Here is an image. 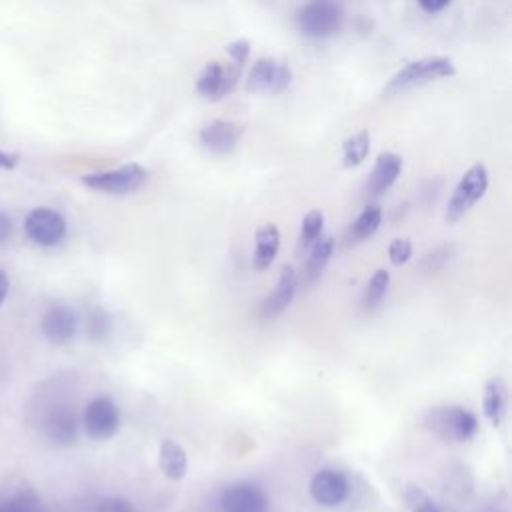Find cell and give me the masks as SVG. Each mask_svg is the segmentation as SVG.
<instances>
[{
    "mask_svg": "<svg viewBox=\"0 0 512 512\" xmlns=\"http://www.w3.org/2000/svg\"><path fill=\"white\" fill-rule=\"evenodd\" d=\"M96 512H136L132 502L120 496H112V498H104L98 506Z\"/></svg>",
    "mask_w": 512,
    "mask_h": 512,
    "instance_id": "30",
    "label": "cell"
},
{
    "mask_svg": "<svg viewBox=\"0 0 512 512\" xmlns=\"http://www.w3.org/2000/svg\"><path fill=\"white\" fill-rule=\"evenodd\" d=\"M422 424L428 432L446 442H468L478 434L480 428L474 412L458 404L430 408L424 414Z\"/></svg>",
    "mask_w": 512,
    "mask_h": 512,
    "instance_id": "1",
    "label": "cell"
},
{
    "mask_svg": "<svg viewBox=\"0 0 512 512\" xmlns=\"http://www.w3.org/2000/svg\"><path fill=\"white\" fill-rule=\"evenodd\" d=\"M82 428L92 440H108L120 428V410L110 396H94L82 412Z\"/></svg>",
    "mask_w": 512,
    "mask_h": 512,
    "instance_id": "9",
    "label": "cell"
},
{
    "mask_svg": "<svg viewBox=\"0 0 512 512\" xmlns=\"http://www.w3.org/2000/svg\"><path fill=\"white\" fill-rule=\"evenodd\" d=\"M382 222V210L378 204H368L362 208V212L356 216L354 224L348 230V240L350 242H362L370 238Z\"/></svg>",
    "mask_w": 512,
    "mask_h": 512,
    "instance_id": "22",
    "label": "cell"
},
{
    "mask_svg": "<svg viewBox=\"0 0 512 512\" xmlns=\"http://www.w3.org/2000/svg\"><path fill=\"white\" fill-rule=\"evenodd\" d=\"M148 182V170L136 162L122 164L112 170L90 172L82 176V184L90 190L112 194V196H126L140 190Z\"/></svg>",
    "mask_w": 512,
    "mask_h": 512,
    "instance_id": "3",
    "label": "cell"
},
{
    "mask_svg": "<svg viewBox=\"0 0 512 512\" xmlns=\"http://www.w3.org/2000/svg\"><path fill=\"white\" fill-rule=\"evenodd\" d=\"M280 248V230L276 224H262L254 234V256L252 264L256 270H266Z\"/></svg>",
    "mask_w": 512,
    "mask_h": 512,
    "instance_id": "18",
    "label": "cell"
},
{
    "mask_svg": "<svg viewBox=\"0 0 512 512\" xmlns=\"http://www.w3.org/2000/svg\"><path fill=\"white\" fill-rule=\"evenodd\" d=\"M296 24L310 38H328L340 32L344 10L336 0H308L296 14Z\"/></svg>",
    "mask_w": 512,
    "mask_h": 512,
    "instance_id": "4",
    "label": "cell"
},
{
    "mask_svg": "<svg viewBox=\"0 0 512 512\" xmlns=\"http://www.w3.org/2000/svg\"><path fill=\"white\" fill-rule=\"evenodd\" d=\"M12 232H14V224L10 214L0 210V246H4L12 238Z\"/></svg>",
    "mask_w": 512,
    "mask_h": 512,
    "instance_id": "31",
    "label": "cell"
},
{
    "mask_svg": "<svg viewBox=\"0 0 512 512\" xmlns=\"http://www.w3.org/2000/svg\"><path fill=\"white\" fill-rule=\"evenodd\" d=\"M332 252H334L332 236H320L308 248V260L304 264V278H306V282H314V280L320 278V274L326 268Z\"/></svg>",
    "mask_w": 512,
    "mask_h": 512,
    "instance_id": "21",
    "label": "cell"
},
{
    "mask_svg": "<svg viewBox=\"0 0 512 512\" xmlns=\"http://www.w3.org/2000/svg\"><path fill=\"white\" fill-rule=\"evenodd\" d=\"M66 218L48 206H38L30 210L24 218L26 236L42 248H54L66 238Z\"/></svg>",
    "mask_w": 512,
    "mask_h": 512,
    "instance_id": "7",
    "label": "cell"
},
{
    "mask_svg": "<svg viewBox=\"0 0 512 512\" xmlns=\"http://www.w3.org/2000/svg\"><path fill=\"white\" fill-rule=\"evenodd\" d=\"M40 328L48 342L56 346L68 344L70 340H74L78 332V314L74 308L66 304H56L44 312L40 320Z\"/></svg>",
    "mask_w": 512,
    "mask_h": 512,
    "instance_id": "12",
    "label": "cell"
},
{
    "mask_svg": "<svg viewBox=\"0 0 512 512\" xmlns=\"http://www.w3.org/2000/svg\"><path fill=\"white\" fill-rule=\"evenodd\" d=\"M226 56L232 60V62H238V64H246L248 62V56H250V42L244 40V38H238L234 42H230L226 46Z\"/></svg>",
    "mask_w": 512,
    "mask_h": 512,
    "instance_id": "29",
    "label": "cell"
},
{
    "mask_svg": "<svg viewBox=\"0 0 512 512\" xmlns=\"http://www.w3.org/2000/svg\"><path fill=\"white\" fill-rule=\"evenodd\" d=\"M488 170L482 162L472 164L458 180L446 204V222H458L488 190Z\"/></svg>",
    "mask_w": 512,
    "mask_h": 512,
    "instance_id": "5",
    "label": "cell"
},
{
    "mask_svg": "<svg viewBox=\"0 0 512 512\" xmlns=\"http://www.w3.org/2000/svg\"><path fill=\"white\" fill-rule=\"evenodd\" d=\"M78 424L80 422L74 408L68 404H58L48 412L44 420V434L52 444L66 446L76 440Z\"/></svg>",
    "mask_w": 512,
    "mask_h": 512,
    "instance_id": "14",
    "label": "cell"
},
{
    "mask_svg": "<svg viewBox=\"0 0 512 512\" xmlns=\"http://www.w3.org/2000/svg\"><path fill=\"white\" fill-rule=\"evenodd\" d=\"M388 258L396 266L406 264L412 258V242L408 238H394L388 244Z\"/></svg>",
    "mask_w": 512,
    "mask_h": 512,
    "instance_id": "27",
    "label": "cell"
},
{
    "mask_svg": "<svg viewBox=\"0 0 512 512\" xmlns=\"http://www.w3.org/2000/svg\"><path fill=\"white\" fill-rule=\"evenodd\" d=\"M296 288H298L296 270L292 266L284 264L280 268L278 282H276L274 290L264 298V302L260 306V314L266 316V318L278 316L286 306H290V302H292V298L296 294Z\"/></svg>",
    "mask_w": 512,
    "mask_h": 512,
    "instance_id": "16",
    "label": "cell"
},
{
    "mask_svg": "<svg viewBox=\"0 0 512 512\" xmlns=\"http://www.w3.org/2000/svg\"><path fill=\"white\" fill-rule=\"evenodd\" d=\"M508 406V386L502 376H490L484 382V396H482V412L490 420L492 426H500L506 416Z\"/></svg>",
    "mask_w": 512,
    "mask_h": 512,
    "instance_id": "17",
    "label": "cell"
},
{
    "mask_svg": "<svg viewBox=\"0 0 512 512\" xmlns=\"http://www.w3.org/2000/svg\"><path fill=\"white\" fill-rule=\"evenodd\" d=\"M198 136L206 150H210L214 154H228L238 146V142L242 138V126L232 120L218 118V120L204 124Z\"/></svg>",
    "mask_w": 512,
    "mask_h": 512,
    "instance_id": "13",
    "label": "cell"
},
{
    "mask_svg": "<svg viewBox=\"0 0 512 512\" xmlns=\"http://www.w3.org/2000/svg\"><path fill=\"white\" fill-rule=\"evenodd\" d=\"M456 74V64L448 56H424L402 66L384 86V96H394L398 92L410 90L414 86H422L434 80L452 78Z\"/></svg>",
    "mask_w": 512,
    "mask_h": 512,
    "instance_id": "2",
    "label": "cell"
},
{
    "mask_svg": "<svg viewBox=\"0 0 512 512\" xmlns=\"http://www.w3.org/2000/svg\"><path fill=\"white\" fill-rule=\"evenodd\" d=\"M18 160H20L18 154L0 150V168H2V170H12V168L18 164Z\"/></svg>",
    "mask_w": 512,
    "mask_h": 512,
    "instance_id": "33",
    "label": "cell"
},
{
    "mask_svg": "<svg viewBox=\"0 0 512 512\" xmlns=\"http://www.w3.org/2000/svg\"><path fill=\"white\" fill-rule=\"evenodd\" d=\"M8 288H10V282H8V274L4 270H0V306L4 304L6 296H8Z\"/></svg>",
    "mask_w": 512,
    "mask_h": 512,
    "instance_id": "34",
    "label": "cell"
},
{
    "mask_svg": "<svg viewBox=\"0 0 512 512\" xmlns=\"http://www.w3.org/2000/svg\"><path fill=\"white\" fill-rule=\"evenodd\" d=\"M418 2V6L424 10V12H428V14H438V12H442L452 0H416Z\"/></svg>",
    "mask_w": 512,
    "mask_h": 512,
    "instance_id": "32",
    "label": "cell"
},
{
    "mask_svg": "<svg viewBox=\"0 0 512 512\" xmlns=\"http://www.w3.org/2000/svg\"><path fill=\"white\" fill-rule=\"evenodd\" d=\"M388 288H390V272L384 270V268H378L368 284H366V290H364V296H362V306L364 310H374L382 304V300L386 298L388 294Z\"/></svg>",
    "mask_w": 512,
    "mask_h": 512,
    "instance_id": "24",
    "label": "cell"
},
{
    "mask_svg": "<svg viewBox=\"0 0 512 512\" xmlns=\"http://www.w3.org/2000/svg\"><path fill=\"white\" fill-rule=\"evenodd\" d=\"M322 230H324V212L314 208V210H308L302 218V224H300V238H298V248L304 252L308 250L320 236H322Z\"/></svg>",
    "mask_w": 512,
    "mask_h": 512,
    "instance_id": "25",
    "label": "cell"
},
{
    "mask_svg": "<svg viewBox=\"0 0 512 512\" xmlns=\"http://www.w3.org/2000/svg\"><path fill=\"white\" fill-rule=\"evenodd\" d=\"M158 466L166 478L182 480L188 470L186 450L174 440H164L158 450Z\"/></svg>",
    "mask_w": 512,
    "mask_h": 512,
    "instance_id": "20",
    "label": "cell"
},
{
    "mask_svg": "<svg viewBox=\"0 0 512 512\" xmlns=\"http://www.w3.org/2000/svg\"><path fill=\"white\" fill-rule=\"evenodd\" d=\"M370 152V134L368 130H358L342 142V166L356 168L360 166Z\"/></svg>",
    "mask_w": 512,
    "mask_h": 512,
    "instance_id": "23",
    "label": "cell"
},
{
    "mask_svg": "<svg viewBox=\"0 0 512 512\" xmlns=\"http://www.w3.org/2000/svg\"><path fill=\"white\" fill-rule=\"evenodd\" d=\"M402 156L396 152H380L376 156L374 168L370 172V178L366 182V192L370 196H382L384 192H388L392 188V184L398 180L400 172H402Z\"/></svg>",
    "mask_w": 512,
    "mask_h": 512,
    "instance_id": "15",
    "label": "cell"
},
{
    "mask_svg": "<svg viewBox=\"0 0 512 512\" xmlns=\"http://www.w3.org/2000/svg\"><path fill=\"white\" fill-rule=\"evenodd\" d=\"M308 492L314 498V502L322 506H338L348 498L350 484L344 472L334 468H322L312 474Z\"/></svg>",
    "mask_w": 512,
    "mask_h": 512,
    "instance_id": "11",
    "label": "cell"
},
{
    "mask_svg": "<svg viewBox=\"0 0 512 512\" xmlns=\"http://www.w3.org/2000/svg\"><path fill=\"white\" fill-rule=\"evenodd\" d=\"M0 512H42V502L34 488L16 484L0 490Z\"/></svg>",
    "mask_w": 512,
    "mask_h": 512,
    "instance_id": "19",
    "label": "cell"
},
{
    "mask_svg": "<svg viewBox=\"0 0 512 512\" xmlns=\"http://www.w3.org/2000/svg\"><path fill=\"white\" fill-rule=\"evenodd\" d=\"M404 502L412 512H442L438 504L416 484H408L404 488Z\"/></svg>",
    "mask_w": 512,
    "mask_h": 512,
    "instance_id": "26",
    "label": "cell"
},
{
    "mask_svg": "<svg viewBox=\"0 0 512 512\" xmlns=\"http://www.w3.org/2000/svg\"><path fill=\"white\" fill-rule=\"evenodd\" d=\"M88 332L94 340H102L110 332V318L104 310H92L88 318Z\"/></svg>",
    "mask_w": 512,
    "mask_h": 512,
    "instance_id": "28",
    "label": "cell"
},
{
    "mask_svg": "<svg viewBox=\"0 0 512 512\" xmlns=\"http://www.w3.org/2000/svg\"><path fill=\"white\" fill-rule=\"evenodd\" d=\"M218 508L220 512H270V502L258 484L236 482L220 494Z\"/></svg>",
    "mask_w": 512,
    "mask_h": 512,
    "instance_id": "10",
    "label": "cell"
},
{
    "mask_svg": "<svg viewBox=\"0 0 512 512\" xmlns=\"http://www.w3.org/2000/svg\"><path fill=\"white\" fill-rule=\"evenodd\" d=\"M242 68H244L242 64L232 62L230 58L228 62H220V60L208 62L196 78V92L210 102H218L226 98L236 88Z\"/></svg>",
    "mask_w": 512,
    "mask_h": 512,
    "instance_id": "6",
    "label": "cell"
},
{
    "mask_svg": "<svg viewBox=\"0 0 512 512\" xmlns=\"http://www.w3.org/2000/svg\"><path fill=\"white\" fill-rule=\"evenodd\" d=\"M292 84V68L276 58H260L252 64L246 90L254 94H282Z\"/></svg>",
    "mask_w": 512,
    "mask_h": 512,
    "instance_id": "8",
    "label": "cell"
}]
</instances>
